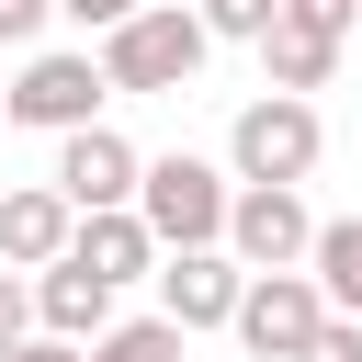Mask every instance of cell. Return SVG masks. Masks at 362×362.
<instances>
[{
  "label": "cell",
  "instance_id": "6da1fadb",
  "mask_svg": "<svg viewBox=\"0 0 362 362\" xmlns=\"http://www.w3.org/2000/svg\"><path fill=\"white\" fill-rule=\"evenodd\" d=\"M90 57H102V79H113V90L170 102V90H192V79H204L215 34H204V11H192V0H147V11H124Z\"/></svg>",
  "mask_w": 362,
  "mask_h": 362
},
{
  "label": "cell",
  "instance_id": "7a4b0ae2",
  "mask_svg": "<svg viewBox=\"0 0 362 362\" xmlns=\"http://www.w3.org/2000/svg\"><path fill=\"white\" fill-rule=\"evenodd\" d=\"M226 204H238V170H215L192 147L147 158V181H136V215L158 249H226Z\"/></svg>",
  "mask_w": 362,
  "mask_h": 362
},
{
  "label": "cell",
  "instance_id": "3957f363",
  "mask_svg": "<svg viewBox=\"0 0 362 362\" xmlns=\"http://www.w3.org/2000/svg\"><path fill=\"white\" fill-rule=\"evenodd\" d=\"M102 102H113V79H102L90 45H34V57L11 68V90H0V113L34 124V136H79V124H102Z\"/></svg>",
  "mask_w": 362,
  "mask_h": 362
},
{
  "label": "cell",
  "instance_id": "277c9868",
  "mask_svg": "<svg viewBox=\"0 0 362 362\" xmlns=\"http://www.w3.org/2000/svg\"><path fill=\"white\" fill-rule=\"evenodd\" d=\"M317 158H328V124H317L305 90H260V102H238V124H226V170H238V181H305Z\"/></svg>",
  "mask_w": 362,
  "mask_h": 362
},
{
  "label": "cell",
  "instance_id": "5b68a950",
  "mask_svg": "<svg viewBox=\"0 0 362 362\" xmlns=\"http://www.w3.org/2000/svg\"><path fill=\"white\" fill-rule=\"evenodd\" d=\"M226 249H238L249 272H305V249H317L305 192H294V181H238V204H226Z\"/></svg>",
  "mask_w": 362,
  "mask_h": 362
},
{
  "label": "cell",
  "instance_id": "8992f818",
  "mask_svg": "<svg viewBox=\"0 0 362 362\" xmlns=\"http://www.w3.org/2000/svg\"><path fill=\"white\" fill-rule=\"evenodd\" d=\"M238 294H249V260L238 249H158V317L192 339V328H238Z\"/></svg>",
  "mask_w": 362,
  "mask_h": 362
},
{
  "label": "cell",
  "instance_id": "52a82bcc",
  "mask_svg": "<svg viewBox=\"0 0 362 362\" xmlns=\"http://www.w3.org/2000/svg\"><path fill=\"white\" fill-rule=\"evenodd\" d=\"M317 328H328V294H317V272H249V294H238V339H249L260 362H294Z\"/></svg>",
  "mask_w": 362,
  "mask_h": 362
},
{
  "label": "cell",
  "instance_id": "ba28073f",
  "mask_svg": "<svg viewBox=\"0 0 362 362\" xmlns=\"http://www.w3.org/2000/svg\"><path fill=\"white\" fill-rule=\"evenodd\" d=\"M79 215H113V204H136V181H147V147H124L113 124H79V136H57V170H45Z\"/></svg>",
  "mask_w": 362,
  "mask_h": 362
},
{
  "label": "cell",
  "instance_id": "9c48e42d",
  "mask_svg": "<svg viewBox=\"0 0 362 362\" xmlns=\"http://www.w3.org/2000/svg\"><path fill=\"white\" fill-rule=\"evenodd\" d=\"M68 238H79V204L57 181L0 192V272H45V260H68Z\"/></svg>",
  "mask_w": 362,
  "mask_h": 362
},
{
  "label": "cell",
  "instance_id": "30bf717a",
  "mask_svg": "<svg viewBox=\"0 0 362 362\" xmlns=\"http://www.w3.org/2000/svg\"><path fill=\"white\" fill-rule=\"evenodd\" d=\"M34 328H45V339H79V351H90V339L113 328V283H102L90 260H45V272H34Z\"/></svg>",
  "mask_w": 362,
  "mask_h": 362
},
{
  "label": "cell",
  "instance_id": "8fae6325",
  "mask_svg": "<svg viewBox=\"0 0 362 362\" xmlns=\"http://www.w3.org/2000/svg\"><path fill=\"white\" fill-rule=\"evenodd\" d=\"M68 260H90L113 294H124V283H158V238H147V215H136V204H113V215H79Z\"/></svg>",
  "mask_w": 362,
  "mask_h": 362
},
{
  "label": "cell",
  "instance_id": "7c38bea8",
  "mask_svg": "<svg viewBox=\"0 0 362 362\" xmlns=\"http://www.w3.org/2000/svg\"><path fill=\"white\" fill-rule=\"evenodd\" d=\"M339 45H351V34H328V23H305V11H283V23L260 34V79L317 102V90H328V68H339Z\"/></svg>",
  "mask_w": 362,
  "mask_h": 362
},
{
  "label": "cell",
  "instance_id": "4fadbf2b",
  "mask_svg": "<svg viewBox=\"0 0 362 362\" xmlns=\"http://www.w3.org/2000/svg\"><path fill=\"white\" fill-rule=\"evenodd\" d=\"M305 272H317L328 317H362V215H328V226H317V249H305Z\"/></svg>",
  "mask_w": 362,
  "mask_h": 362
},
{
  "label": "cell",
  "instance_id": "5bb4252c",
  "mask_svg": "<svg viewBox=\"0 0 362 362\" xmlns=\"http://www.w3.org/2000/svg\"><path fill=\"white\" fill-rule=\"evenodd\" d=\"M90 362H181V328H170V317H113V328L90 339Z\"/></svg>",
  "mask_w": 362,
  "mask_h": 362
},
{
  "label": "cell",
  "instance_id": "9a60e30c",
  "mask_svg": "<svg viewBox=\"0 0 362 362\" xmlns=\"http://www.w3.org/2000/svg\"><path fill=\"white\" fill-rule=\"evenodd\" d=\"M192 11H204V34H215V45H260V34L283 23V0H192Z\"/></svg>",
  "mask_w": 362,
  "mask_h": 362
},
{
  "label": "cell",
  "instance_id": "2e32d148",
  "mask_svg": "<svg viewBox=\"0 0 362 362\" xmlns=\"http://www.w3.org/2000/svg\"><path fill=\"white\" fill-rule=\"evenodd\" d=\"M34 339V272H0V351Z\"/></svg>",
  "mask_w": 362,
  "mask_h": 362
},
{
  "label": "cell",
  "instance_id": "e0dca14e",
  "mask_svg": "<svg viewBox=\"0 0 362 362\" xmlns=\"http://www.w3.org/2000/svg\"><path fill=\"white\" fill-rule=\"evenodd\" d=\"M294 362H362V317H328V328H317Z\"/></svg>",
  "mask_w": 362,
  "mask_h": 362
},
{
  "label": "cell",
  "instance_id": "ac0fdd59",
  "mask_svg": "<svg viewBox=\"0 0 362 362\" xmlns=\"http://www.w3.org/2000/svg\"><path fill=\"white\" fill-rule=\"evenodd\" d=\"M45 23H57V0H0V45H34Z\"/></svg>",
  "mask_w": 362,
  "mask_h": 362
},
{
  "label": "cell",
  "instance_id": "d6986e66",
  "mask_svg": "<svg viewBox=\"0 0 362 362\" xmlns=\"http://www.w3.org/2000/svg\"><path fill=\"white\" fill-rule=\"evenodd\" d=\"M0 362H90V351H79V339H45V328H34V339H11Z\"/></svg>",
  "mask_w": 362,
  "mask_h": 362
},
{
  "label": "cell",
  "instance_id": "ffe728a7",
  "mask_svg": "<svg viewBox=\"0 0 362 362\" xmlns=\"http://www.w3.org/2000/svg\"><path fill=\"white\" fill-rule=\"evenodd\" d=\"M57 11H68V23H90V34H113V23H124V11H147V0H57Z\"/></svg>",
  "mask_w": 362,
  "mask_h": 362
},
{
  "label": "cell",
  "instance_id": "44dd1931",
  "mask_svg": "<svg viewBox=\"0 0 362 362\" xmlns=\"http://www.w3.org/2000/svg\"><path fill=\"white\" fill-rule=\"evenodd\" d=\"M283 11H305V23H328V34H351V23H362V0H283Z\"/></svg>",
  "mask_w": 362,
  "mask_h": 362
},
{
  "label": "cell",
  "instance_id": "7402d4cb",
  "mask_svg": "<svg viewBox=\"0 0 362 362\" xmlns=\"http://www.w3.org/2000/svg\"><path fill=\"white\" fill-rule=\"evenodd\" d=\"M351 45H362V23H351Z\"/></svg>",
  "mask_w": 362,
  "mask_h": 362
},
{
  "label": "cell",
  "instance_id": "603a6c76",
  "mask_svg": "<svg viewBox=\"0 0 362 362\" xmlns=\"http://www.w3.org/2000/svg\"><path fill=\"white\" fill-rule=\"evenodd\" d=\"M0 90H11V79H0Z\"/></svg>",
  "mask_w": 362,
  "mask_h": 362
}]
</instances>
